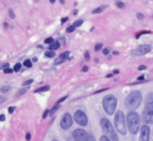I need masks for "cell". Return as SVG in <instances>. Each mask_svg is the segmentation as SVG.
Wrapping results in <instances>:
<instances>
[{
    "label": "cell",
    "instance_id": "cell-1",
    "mask_svg": "<svg viewBox=\"0 0 153 141\" xmlns=\"http://www.w3.org/2000/svg\"><path fill=\"white\" fill-rule=\"evenodd\" d=\"M142 102V95L140 91H132L131 93L127 95L126 99H125V106L127 109H130L131 112H134V109L138 108V106L141 104Z\"/></svg>",
    "mask_w": 153,
    "mask_h": 141
},
{
    "label": "cell",
    "instance_id": "cell-2",
    "mask_svg": "<svg viewBox=\"0 0 153 141\" xmlns=\"http://www.w3.org/2000/svg\"><path fill=\"white\" fill-rule=\"evenodd\" d=\"M140 123H141V119H140L138 114L136 112H130L126 117V124H127V129L131 134H137V131L140 130Z\"/></svg>",
    "mask_w": 153,
    "mask_h": 141
},
{
    "label": "cell",
    "instance_id": "cell-3",
    "mask_svg": "<svg viewBox=\"0 0 153 141\" xmlns=\"http://www.w3.org/2000/svg\"><path fill=\"white\" fill-rule=\"evenodd\" d=\"M100 126H102V129H103V131L105 133V136L109 137L111 141H118L119 140L115 129L113 128L111 123L107 118H103V119L100 120Z\"/></svg>",
    "mask_w": 153,
    "mask_h": 141
},
{
    "label": "cell",
    "instance_id": "cell-4",
    "mask_svg": "<svg viewBox=\"0 0 153 141\" xmlns=\"http://www.w3.org/2000/svg\"><path fill=\"white\" fill-rule=\"evenodd\" d=\"M117 106H118V99L113 95H108L103 98V107H104V110L107 112V114L111 115L115 113Z\"/></svg>",
    "mask_w": 153,
    "mask_h": 141
},
{
    "label": "cell",
    "instance_id": "cell-5",
    "mask_svg": "<svg viewBox=\"0 0 153 141\" xmlns=\"http://www.w3.org/2000/svg\"><path fill=\"white\" fill-rule=\"evenodd\" d=\"M114 120H115V128H117V130L121 135H125L126 134V118H125L124 113L121 110L117 112Z\"/></svg>",
    "mask_w": 153,
    "mask_h": 141
},
{
    "label": "cell",
    "instance_id": "cell-6",
    "mask_svg": "<svg viewBox=\"0 0 153 141\" xmlns=\"http://www.w3.org/2000/svg\"><path fill=\"white\" fill-rule=\"evenodd\" d=\"M142 120L145 122V125L153 123V102L146 104L143 113H142Z\"/></svg>",
    "mask_w": 153,
    "mask_h": 141
},
{
    "label": "cell",
    "instance_id": "cell-7",
    "mask_svg": "<svg viewBox=\"0 0 153 141\" xmlns=\"http://www.w3.org/2000/svg\"><path fill=\"white\" fill-rule=\"evenodd\" d=\"M74 118H75L76 123L80 124L81 126L87 125L88 119H87V115H86V113H85L83 110H76V112H75V115H74Z\"/></svg>",
    "mask_w": 153,
    "mask_h": 141
},
{
    "label": "cell",
    "instance_id": "cell-8",
    "mask_svg": "<svg viewBox=\"0 0 153 141\" xmlns=\"http://www.w3.org/2000/svg\"><path fill=\"white\" fill-rule=\"evenodd\" d=\"M71 125H72V118H71V115L69 113L64 114L62 118H61V122H60V126L64 130H66V129H69V128H71Z\"/></svg>",
    "mask_w": 153,
    "mask_h": 141
},
{
    "label": "cell",
    "instance_id": "cell-9",
    "mask_svg": "<svg viewBox=\"0 0 153 141\" xmlns=\"http://www.w3.org/2000/svg\"><path fill=\"white\" fill-rule=\"evenodd\" d=\"M151 50H152V47L149 44H141L134 50V54L135 55H145V54L149 53Z\"/></svg>",
    "mask_w": 153,
    "mask_h": 141
},
{
    "label": "cell",
    "instance_id": "cell-10",
    "mask_svg": "<svg viewBox=\"0 0 153 141\" xmlns=\"http://www.w3.org/2000/svg\"><path fill=\"white\" fill-rule=\"evenodd\" d=\"M87 133L83 130V129H76L74 130L72 133V137L76 140V141H86L87 140Z\"/></svg>",
    "mask_w": 153,
    "mask_h": 141
},
{
    "label": "cell",
    "instance_id": "cell-11",
    "mask_svg": "<svg viewBox=\"0 0 153 141\" xmlns=\"http://www.w3.org/2000/svg\"><path fill=\"white\" fill-rule=\"evenodd\" d=\"M141 141H149V128L148 125L141 126Z\"/></svg>",
    "mask_w": 153,
    "mask_h": 141
},
{
    "label": "cell",
    "instance_id": "cell-12",
    "mask_svg": "<svg viewBox=\"0 0 153 141\" xmlns=\"http://www.w3.org/2000/svg\"><path fill=\"white\" fill-rule=\"evenodd\" d=\"M82 22H83L82 20H79V21H76V22H74V25H71V26H70V27H68V30H66V31H68L69 33H70V32H72V31H74L75 28H77L79 26H81V25H82Z\"/></svg>",
    "mask_w": 153,
    "mask_h": 141
},
{
    "label": "cell",
    "instance_id": "cell-13",
    "mask_svg": "<svg viewBox=\"0 0 153 141\" xmlns=\"http://www.w3.org/2000/svg\"><path fill=\"white\" fill-rule=\"evenodd\" d=\"M68 58H69V52H65V53H62V54H60V57H59V60H56V61H55V64H60L61 61L66 60Z\"/></svg>",
    "mask_w": 153,
    "mask_h": 141
},
{
    "label": "cell",
    "instance_id": "cell-14",
    "mask_svg": "<svg viewBox=\"0 0 153 141\" xmlns=\"http://www.w3.org/2000/svg\"><path fill=\"white\" fill-rule=\"evenodd\" d=\"M59 47H60V43L55 41L53 44H50V46H49V49H50V50H53V52H54V50H55V49H58Z\"/></svg>",
    "mask_w": 153,
    "mask_h": 141
},
{
    "label": "cell",
    "instance_id": "cell-15",
    "mask_svg": "<svg viewBox=\"0 0 153 141\" xmlns=\"http://www.w3.org/2000/svg\"><path fill=\"white\" fill-rule=\"evenodd\" d=\"M49 86H43V87H41V88H38V90H36V93H38V92H44V91H49Z\"/></svg>",
    "mask_w": 153,
    "mask_h": 141
},
{
    "label": "cell",
    "instance_id": "cell-16",
    "mask_svg": "<svg viewBox=\"0 0 153 141\" xmlns=\"http://www.w3.org/2000/svg\"><path fill=\"white\" fill-rule=\"evenodd\" d=\"M45 57L47 58H54L55 57V52H53V50H48V52H45Z\"/></svg>",
    "mask_w": 153,
    "mask_h": 141
},
{
    "label": "cell",
    "instance_id": "cell-17",
    "mask_svg": "<svg viewBox=\"0 0 153 141\" xmlns=\"http://www.w3.org/2000/svg\"><path fill=\"white\" fill-rule=\"evenodd\" d=\"M25 92H26V88H21L20 91H17L16 93H15V98H17V97H20V96H22Z\"/></svg>",
    "mask_w": 153,
    "mask_h": 141
},
{
    "label": "cell",
    "instance_id": "cell-18",
    "mask_svg": "<svg viewBox=\"0 0 153 141\" xmlns=\"http://www.w3.org/2000/svg\"><path fill=\"white\" fill-rule=\"evenodd\" d=\"M105 9V6H100V7H97V9H94L93 11H92V14H99V12H102Z\"/></svg>",
    "mask_w": 153,
    "mask_h": 141
},
{
    "label": "cell",
    "instance_id": "cell-19",
    "mask_svg": "<svg viewBox=\"0 0 153 141\" xmlns=\"http://www.w3.org/2000/svg\"><path fill=\"white\" fill-rule=\"evenodd\" d=\"M23 65L26 66V68H31V66H32V61H31V60H28V59H26V60L23 61Z\"/></svg>",
    "mask_w": 153,
    "mask_h": 141
},
{
    "label": "cell",
    "instance_id": "cell-20",
    "mask_svg": "<svg viewBox=\"0 0 153 141\" xmlns=\"http://www.w3.org/2000/svg\"><path fill=\"white\" fill-rule=\"evenodd\" d=\"M54 42H55V41L53 40V38H52V37H49V38H47V40L44 41V43H47V44H49V46H50V44H53Z\"/></svg>",
    "mask_w": 153,
    "mask_h": 141
},
{
    "label": "cell",
    "instance_id": "cell-21",
    "mask_svg": "<svg viewBox=\"0 0 153 141\" xmlns=\"http://www.w3.org/2000/svg\"><path fill=\"white\" fill-rule=\"evenodd\" d=\"M86 141H96V139H94V136L92 135V134H88V136H87V140Z\"/></svg>",
    "mask_w": 153,
    "mask_h": 141
},
{
    "label": "cell",
    "instance_id": "cell-22",
    "mask_svg": "<svg viewBox=\"0 0 153 141\" xmlns=\"http://www.w3.org/2000/svg\"><path fill=\"white\" fill-rule=\"evenodd\" d=\"M102 47H103V44H102V43H98V44H96L94 50H96V52H98V50H100V49H102Z\"/></svg>",
    "mask_w": 153,
    "mask_h": 141
},
{
    "label": "cell",
    "instance_id": "cell-23",
    "mask_svg": "<svg viewBox=\"0 0 153 141\" xmlns=\"http://www.w3.org/2000/svg\"><path fill=\"white\" fill-rule=\"evenodd\" d=\"M20 69H21V64H16V65L14 66V71H20Z\"/></svg>",
    "mask_w": 153,
    "mask_h": 141
},
{
    "label": "cell",
    "instance_id": "cell-24",
    "mask_svg": "<svg viewBox=\"0 0 153 141\" xmlns=\"http://www.w3.org/2000/svg\"><path fill=\"white\" fill-rule=\"evenodd\" d=\"M9 68V64H6V63H4V64H0V69H7Z\"/></svg>",
    "mask_w": 153,
    "mask_h": 141
},
{
    "label": "cell",
    "instance_id": "cell-25",
    "mask_svg": "<svg viewBox=\"0 0 153 141\" xmlns=\"http://www.w3.org/2000/svg\"><path fill=\"white\" fill-rule=\"evenodd\" d=\"M56 109H59V104H55V106L53 107V109H52V110H49V113H50V114H53V113H54Z\"/></svg>",
    "mask_w": 153,
    "mask_h": 141
},
{
    "label": "cell",
    "instance_id": "cell-26",
    "mask_svg": "<svg viewBox=\"0 0 153 141\" xmlns=\"http://www.w3.org/2000/svg\"><path fill=\"white\" fill-rule=\"evenodd\" d=\"M100 141H111V140H110L109 137H107L105 135H103V136H102V137H100Z\"/></svg>",
    "mask_w": 153,
    "mask_h": 141
},
{
    "label": "cell",
    "instance_id": "cell-27",
    "mask_svg": "<svg viewBox=\"0 0 153 141\" xmlns=\"http://www.w3.org/2000/svg\"><path fill=\"white\" fill-rule=\"evenodd\" d=\"M151 102H153V93L148 95V102H147V103H151Z\"/></svg>",
    "mask_w": 153,
    "mask_h": 141
},
{
    "label": "cell",
    "instance_id": "cell-28",
    "mask_svg": "<svg viewBox=\"0 0 153 141\" xmlns=\"http://www.w3.org/2000/svg\"><path fill=\"white\" fill-rule=\"evenodd\" d=\"M109 53H110V49H109V48H104V49H103V54H104V55H107V54H109Z\"/></svg>",
    "mask_w": 153,
    "mask_h": 141
},
{
    "label": "cell",
    "instance_id": "cell-29",
    "mask_svg": "<svg viewBox=\"0 0 153 141\" xmlns=\"http://www.w3.org/2000/svg\"><path fill=\"white\" fill-rule=\"evenodd\" d=\"M9 90H10L9 86H4V87H1V92H7Z\"/></svg>",
    "mask_w": 153,
    "mask_h": 141
},
{
    "label": "cell",
    "instance_id": "cell-30",
    "mask_svg": "<svg viewBox=\"0 0 153 141\" xmlns=\"http://www.w3.org/2000/svg\"><path fill=\"white\" fill-rule=\"evenodd\" d=\"M32 82H33V80H27V81L23 82V86H28V85H31Z\"/></svg>",
    "mask_w": 153,
    "mask_h": 141
},
{
    "label": "cell",
    "instance_id": "cell-31",
    "mask_svg": "<svg viewBox=\"0 0 153 141\" xmlns=\"http://www.w3.org/2000/svg\"><path fill=\"white\" fill-rule=\"evenodd\" d=\"M12 71H14V69H10V68H7V69H5V70H4V72H5V74H11Z\"/></svg>",
    "mask_w": 153,
    "mask_h": 141
},
{
    "label": "cell",
    "instance_id": "cell-32",
    "mask_svg": "<svg viewBox=\"0 0 153 141\" xmlns=\"http://www.w3.org/2000/svg\"><path fill=\"white\" fill-rule=\"evenodd\" d=\"M117 6H119V7L124 9V7H125V4H124V3H120V1H118V3H117Z\"/></svg>",
    "mask_w": 153,
    "mask_h": 141
},
{
    "label": "cell",
    "instance_id": "cell-33",
    "mask_svg": "<svg viewBox=\"0 0 153 141\" xmlns=\"http://www.w3.org/2000/svg\"><path fill=\"white\" fill-rule=\"evenodd\" d=\"M9 15H10L11 19H14V17H15V14H14V11H12V10H9Z\"/></svg>",
    "mask_w": 153,
    "mask_h": 141
},
{
    "label": "cell",
    "instance_id": "cell-34",
    "mask_svg": "<svg viewBox=\"0 0 153 141\" xmlns=\"http://www.w3.org/2000/svg\"><path fill=\"white\" fill-rule=\"evenodd\" d=\"M85 59H86V60L90 59V53H88V52H86V53H85Z\"/></svg>",
    "mask_w": 153,
    "mask_h": 141
},
{
    "label": "cell",
    "instance_id": "cell-35",
    "mask_svg": "<svg viewBox=\"0 0 153 141\" xmlns=\"http://www.w3.org/2000/svg\"><path fill=\"white\" fill-rule=\"evenodd\" d=\"M9 113H14V110H15V107H9Z\"/></svg>",
    "mask_w": 153,
    "mask_h": 141
},
{
    "label": "cell",
    "instance_id": "cell-36",
    "mask_svg": "<svg viewBox=\"0 0 153 141\" xmlns=\"http://www.w3.org/2000/svg\"><path fill=\"white\" fill-rule=\"evenodd\" d=\"M4 102H5V98L4 97H0V104H3Z\"/></svg>",
    "mask_w": 153,
    "mask_h": 141
},
{
    "label": "cell",
    "instance_id": "cell-37",
    "mask_svg": "<svg viewBox=\"0 0 153 141\" xmlns=\"http://www.w3.org/2000/svg\"><path fill=\"white\" fill-rule=\"evenodd\" d=\"M26 140H28V141L31 140V134H30V133H28V134H26Z\"/></svg>",
    "mask_w": 153,
    "mask_h": 141
},
{
    "label": "cell",
    "instance_id": "cell-38",
    "mask_svg": "<svg viewBox=\"0 0 153 141\" xmlns=\"http://www.w3.org/2000/svg\"><path fill=\"white\" fill-rule=\"evenodd\" d=\"M138 70H141V71H142V70H146V66H145V65H141V66L138 68Z\"/></svg>",
    "mask_w": 153,
    "mask_h": 141
},
{
    "label": "cell",
    "instance_id": "cell-39",
    "mask_svg": "<svg viewBox=\"0 0 153 141\" xmlns=\"http://www.w3.org/2000/svg\"><path fill=\"white\" fill-rule=\"evenodd\" d=\"M48 114H49V110H45V112H44V114H43V118H45Z\"/></svg>",
    "mask_w": 153,
    "mask_h": 141
},
{
    "label": "cell",
    "instance_id": "cell-40",
    "mask_svg": "<svg viewBox=\"0 0 153 141\" xmlns=\"http://www.w3.org/2000/svg\"><path fill=\"white\" fill-rule=\"evenodd\" d=\"M0 120L4 122V120H5V115H0Z\"/></svg>",
    "mask_w": 153,
    "mask_h": 141
},
{
    "label": "cell",
    "instance_id": "cell-41",
    "mask_svg": "<svg viewBox=\"0 0 153 141\" xmlns=\"http://www.w3.org/2000/svg\"><path fill=\"white\" fill-rule=\"evenodd\" d=\"M137 17H138L140 20H142V19H143V15H141V14H138V15H137Z\"/></svg>",
    "mask_w": 153,
    "mask_h": 141
},
{
    "label": "cell",
    "instance_id": "cell-42",
    "mask_svg": "<svg viewBox=\"0 0 153 141\" xmlns=\"http://www.w3.org/2000/svg\"><path fill=\"white\" fill-rule=\"evenodd\" d=\"M66 21H68V17H64V19L61 20V22H62V23H64V22H66Z\"/></svg>",
    "mask_w": 153,
    "mask_h": 141
},
{
    "label": "cell",
    "instance_id": "cell-43",
    "mask_svg": "<svg viewBox=\"0 0 153 141\" xmlns=\"http://www.w3.org/2000/svg\"><path fill=\"white\" fill-rule=\"evenodd\" d=\"M87 70H88V68H87V66H85V68H82V71H85V72H86Z\"/></svg>",
    "mask_w": 153,
    "mask_h": 141
},
{
    "label": "cell",
    "instance_id": "cell-44",
    "mask_svg": "<svg viewBox=\"0 0 153 141\" xmlns=\"http://www.w3.org/2000/svg\"><path fill=\"white\" fill-rule=\"evenodd\" d=\"M53 141H58V140H53Z\"/></svg>",
    "mask_w": 153,
    "mask_h": 141
}]
</instances>
